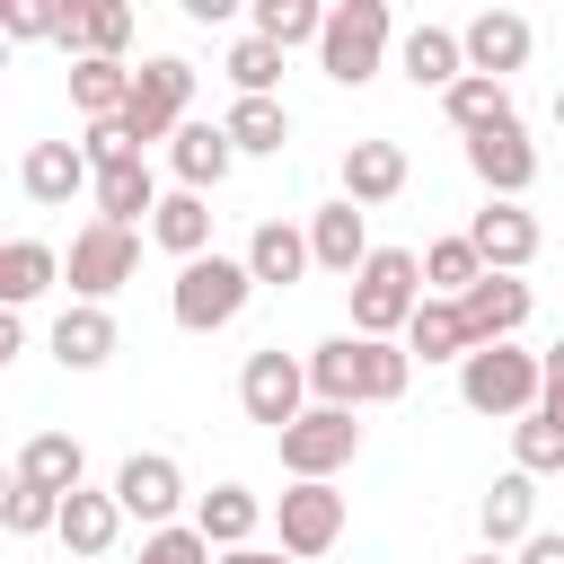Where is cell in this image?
I'll return each instance as SVG.
<instances>
[{
    "label": "cell",
    "instance_id": "obj_16",
    "mask_svg": "<svg viewBox=\"0 0 564 564\" xmlns=\"http://www.w3.org/2000/svg\"><path fill=\"white\" fill-rule=\"evenodd\" d=\"M467 238H476L485 273H520V264L538 256V220H529L520 203H485V212L467 220Z\"/></svg>",
    "mask_w": 564,
    "mask_h": 564
},
{
    "label": "cell",
    "instance_id": "obj_47",
    "mask_svg": "<svg viewBox=\"0 0 564 564\" xmlns=\"http://www.w3.org/2000/svg\"><path fill=\"white\" fill-rule=\"evenodd\" d=\"M555 123H564V88H555Z\"/></svg>",
    "mask_w": 564,
    "mask_h": 564
},
{
    "label": "cell",
    "instance_id": "obj_3",
    "mask_svg": "<svg viewBox=\"0 0 564 564\" xmlns=\"http://www.w3.org/2000/svg\"><path fill=\"white\" fill-rule=\"evenodd\" d=\"M247 291H256L247 256H194V264H176L167 308H176V326H185V335H220V326L247 308Z\"/></svg>",
    "mask_w": 564,
    "mask_h": 564
},
{
    "label": "cell",
    "instance_id": "obj_39",
    "mask_svg": "<svg viewBox=\"0 0 564 564\" xmlns=\"http://www.w3.org/2000/svg\"><path fill=\"white\" fill-rule=\"evenodd\" d=\"M273 79H282V44L238 35V44H229V88H238V97H273Z\"/></svg>",
    "mask_w": 564,
    "mask_h": 564
},
{
    "label": "cell",
    "instance_id": "obj_13",
    "mask_svg": "<svg viewBox=\"0 0 564 564\" xmlns=\"http://www.w3.org/2000/svg\"><path fill=\"white\" fill-rule=\"evenodd\" d=\"M18 185H26V203H70L79 185L97 194V167H88L79 141H35V150L18 159Z\"/></svg>",
    "mask_w": 564,
    "mask_h": 564
},
{
    "label": "cell",
    "instance_id": "obj_2",
    "mask_svg": "<svg viewBox=\"0 0 564 564\" xmlns=\"http://www.w3.org/2000/svg\"><path fill=\"white\" fill-rule=\"evenodd\" d=\"M458 397L476 405V414H538V397H546V352H520V344H476L467 361H458Z\"/></svg>",
    "mask_w": 564,
    "mask_h": 564
},
{
    "label": "cell",
    "instance_id": "obj_26",
    "mask_svg": "<svg viewBox=\"0 0 564 564\" xmlns=\"http://www.w3.org/2000/svg\"><path fill=\"white\" fill-rule=\"evenodd\" d=\"M308 264H317V256H308V229H291V220H256V238H247V273H256V282L282 291V282H300Z\"/></svg>",
    "mask_w": 564,
    "mask_h": 564
},
{
    "label": "cell",
    "instance_id": "obj_4",
    "mask_svg": "<svg viewBox=\"0 0 564 564\" xmlns=\"http://www.w3.org/2000/svg\"><path fill=\"white\" fill-rule=\"evenodd\" d=\"M388 35H397L388 0H344V9H326V35H317V70H326L335 88H361V79L388 62Z\"/></svg>",
    "mask_w": 564,
    "mask_h": 564
},
{
    "label": "cell",
    "instance_id": "obj_29",
    "mask_svg": "<svg viewBox=\"0 0 564 564\" xmlns=\"http://www.w3.org/2000/svg\"><path fill=\"white\" fill-rule=\"evenodd\" d=\"M441 106H449V123H458L467 141H476V132H502V123H520V115H511V79H476V70H467V79H458Z\"/></svg>",
    "mask_w": 564,
    "mask_h": 564
},
{
    "label": "cell",
    "instance_id": "obj_7",
    "mask_svg": "<svg viewBox=\"0 0 564 564\" xmlns=\"http://www.w3.org/2000/svg\"><path fill=\"white\" fill-rule=\"evenodd\" d=\"M352 449H361L352 405H308V414L282 432V467H291V485H335V467H352Z\"/></svg>",
    "mask_w": 564,
    "mask_h": 564
},
{
    "label": "cell",
    "instance_id": "obj_20",
    "mask_svg": "<svg viewBox=\"0 0 564 564\" xmlns=\"http://www.w3.org/2000/svg\"><path fill=\"white\" fill-rule=\"evenodd\" d=\"M397 62H405V79H414V88H441V97L467 79V44H458V26H405Z\"/></svg>",
    "mask_w": 564,
    "mask_h": 564
},
{
    "label": "cell",
    "instance_id": "obj_8",
    "mask_svg": "<svg viewBox=\"0 0 564 564\" xmlns=\"http://www.w3.org/2000/svg\"><path fill=\"white\" fill-rule=\"evenodd\" d=\"M238 405H247V423H273V441L308 414V361H291L282 344H264V352H247V370H238Z\"/></svg>",
    "mask_w": 564,
    "mask_h": 564
},
{
    "label": "cell",
    "instance_id": "obj_23",
    "mask_svg": "<svg viewBox=\"0 0 564 564\" xmlns=\"http://www.w3.org/2000/svg\"><path fill=\"white\" fill-rule=\"evenodd\" d=\"M150 238L176 256V264H194V256H212V194H167L159 212H150Z\"/></svg>",
    "mask_w": 564,
    "mask_h": 564
},
{
    "label": "cell",
    "instance_id": "obj_34",
    "mask_svg": "<svg viewBox=\"0 0 564 564\" xmlns=\"http://www.w3.org/2000/svg\"><path fill=\"white\" fill-rule=\"evenodd\" d=\"M79 467H88V458H79V441H70V432H26V441H18V476H26V485L79 494Z\"/></svg>",
    "mask_w": 564,
    "mask_h": 564
},
{
    "label": "cell",
    "instance_id": "obj_11",
    "mask_svg": "<svg viewBox=\"0 0 564 564\" xmlns=\"http://www.w3.org/2000/svg\"><path fill=\"white\" fill-rule=\"evenodd\" d=\"M467 167H476V185H485L494 203H520V194L538 185V141H529L520 123H502V132H476V141H467Z\"/></svg>",
    "mask_w": 564,
    "mask_h": 564
},
{
    "label": "cell",
    "instance_id": "obj_25",
    "mask_svg": "<svg viewBox=\"0 0 564 564\" xmlns=\"http://www.w3.org/2000/svg\"><path fill=\"white\" fill-rule=\"evenodd\" d=\"M256 520H264V494H247V485H212V494L194 502V529H203L220 555H238V546L256 538Z\"/></svg>",
    "mask_w": 564,
    "mask_h": 564
},
{
    "label": "cell",
    "instance_id": "obj_28",
    "mask_svg": "<svg viewBox=\"0 0 564 564\" xmlns=\"http://www.w3.org/2000/svg\"><path fill=\"white\" fill-rule=\"evenodd\" d=\"M405 352H423V361H467V352H476L467 308H458V300H423L414 326H405Z\"/></svg>",
    "mask_w": 564,
    "mask_h": 564
},
{
    "label": "cell",
    "instance_id": "obj_21",
    "mask_svg": "<svg viewBox=\"0 0 564 564\" xmlns=\"http://www.w3.org/2000/svg\"><path fill=\"white\" fill-rule=\"evenodd\" d=\"M405 176H414V167H405L397 141H352V150H344V203H361V212H370V203H397Z\"/></svg>",
    "mask_w": 564,
    "mask_h": 564
},
{
    "label": "cell",
    "instance_id": "obj_35",
    "mask_svg": "<svg viewBox=\"0 0 564 564\" xmlns=\"http://www.w3.org/2000/svg\"><path fill=\"white\" fill-rule=\"evenodd\" d=\"M70 106H79L88 123H115V115L132 106V70H123V62H70Z\"/></svg>",
    "mask_w": 564,
    "mask_h": 564
},
{
    "label": "cell",
    "instance_id": "obj_9",
    "mask_svg": "<svg viewBox=\"0 0 564 564\" xmlns=\"http://www.w3.org/2000/svg\"><path fill=\"white\" fill-rule=\"evenodd\" d=\"M115 502H123V520H141V529H176V502H185L176 458H167V449H132V458L115 467Z\"/></svg>",
    "mask_w": 564,
    "mask_h": 564
},
{
    "label": "cell",
    "instance_id": "obj_42",
    "mask_svg": "<svg viewBox=\"0 0 564 564\" xmlns=\"http://www.w3.org/2000/svg\"><path fill=\"white\" fill-rule=\"evenodd\" d=\"M0 26H9L18 44H35V35H62V9H44V0H0Z\"/></svg>",
    "mask_w": 564,
    "mask_h": 564
},
{
    "label": "cell",
    "instance_id": "obj_5",
    "mask_svg": "<svg viewBox=\"0 0 564 564\" xmlns=\"http://www.w3.org/2000/svg\"><path fill=\"white\" fill-rule=\"evenodd\" d=\"M194 62H176V53H159V62H141L132 70V106L115 115L123 132H132V150H150V141H176L194 115Z\"/></svg>",
    "mask_w": 564,
    "mask_h": 564
},
{
    "label": "cell",
    "instance_id": "obj_12",
    "mask_svg": "<svg viewBox=\"0 0 564 564\" xmlns=\"http://www.w3.org/2000/svg\"><path fill=\"white\" fill-rule=\"evenodd\" d=\"M458 44H467V70H476V79H511V70L529 62L538 35H529L520 9H476V18L458 26Z\"/></svg>",
    "mask_w": 564,
    "mask_h": 564
},
{
    "label": "cell",
    "instance_id": "obj_33",
    "mask_svg": "<svg viewBox=\"0 0 564 564\" xmlns=\"http://www.w3.org/2000/svg\"><path fill=\"white\" fill-rule=\"evenodd\" d=\"M308 397L317 405H361V335H335L308 352Z\"/></svg>",
    "mask_w": 564,
    "mask_h": 564
},
{
    "label": "cell",
    "instance_id": "obj_44",
    "mask_svg": "<svg viewBox=\"0 0 564 564\" xmlns=\"http://www.w3.org/2000/svg\"><path fill=\"white\" fill-rule=\"evenodd\" d=\"M520 564H564V538H555V529H538V538L520 546Z\"/></svg>",
    "mask_w": 564,
    "mask_h": 564
},
{
    "label": "cell",
    "instance_id": "obj_27",
    "mask_svg": "<svg viewBox=\"0 0 564 564\" xmlns=\"http://www.w3.org/2000/svg\"><path fill=\"white\" fill-rule=\"evenodd\" d=\"M53 282H62V247H44V238H9V247H0V300H9V308L44 300Z\"/></svg>",
    "mask_w": 564,
    "mask_h": 564
},
{
    "label": "cell",
    "instance_id": "obj_36",
    "mask_svg": "<svg viewBox=\"0 0 564 564\" xmlns=\"http://www.w3.org/2000/svg\"><path fill=\"white\" fill-rule=\"evenodd\" d=\"M511 467L520 476H564V423L555 414H520L511 423Z\"/></svg>",
    "mask_w": 564,
    "mask_h": 564
},
{
    "label": "cell",
    "instance_id": "obj_15",
    "mask_svg": "<svg viewBox=\"0 0 564 564\" xmlns=\"http://www.w3.org/2000/svg\"><path fill=\"white\" fill-rule=\"evenodd\" d=\"M167 167H176V185H185V194H212V185L238 167V141H229V123H185V132L167 141Z\"/></svg>",
    "mask_w": 564,
    "mask_h": 564
},
{
    "label": "cell",
    "instance_id": "obj_31",
    "mask_svg": "<svg viewBox=\"0 0 564 564\" xmlns=\"http://www.w3.org/2000/svg\"><path fill=\"white\" fill-rule=\"evenodd\" d=\"M167 194L150 185V159H132V167H106L97 176V220H115V229H132V220H150Z\"/></svg>",
    "mask_w": 564,
    "mask_h": 564
},
{
    "label": "cell",
    "instance_id": "obj_41",
    "mask_svg": "<svg viewBox=\"0 0 564 564\" xmlns=\"http://www.w3.org/2000/svg\"><path fill=\"white\" fill-rule=\"evenodd\" d=\"M79 150H88V167H97V176H106V167H132V159H141L123 123H88V132H79Z\"/></svg>",
    "mask_w": 564,
    "mask_h": 564
},
{
    "label": "cell",
    "instance_id": "obj_38",
    "mask_svg": "<svg viewBox=\"0 0 564 564\" xmlns=\"http://www.w3.org/2000/svg\"><path fill=\"white\" fill-rule=\"evenodd\" d=\"M62 502H70V494L9 476V502H0V520H9V538H35V529H62Z\"/></svg>",
    "mask_w": 564,
    "mask_h": 564
},
{
    "label": "cell",
    "instance_id": "obj_30",
    "mask_svg": "<svg viewBox=\"0 0 564 564\" xmlns=\"http://www.w3.org/2000/svg\"><path fill=\"white\" fill-rule=\"evenodd\" d=\"M220 123H229L238 159H273V150L291 141V106H282V97H238V106H229Z\"/></svg>",
    "mask_w": 564,
    "mask_h": 564
},
{
    "label": "cell",
    "instance_id": "obj_22",
    "mask_svg": "<svg viewBox=\"0 0 564 564\" xmlns=\"http://www.w3.org/2000/svg\"><path fill=\"white\" fill-rule=\"evenodd\" d=\"M476 520H485V546H494V555H502V546H529V538H538V476H520V467L494 476V494H485Z\"/></svg>",
    "mask_w": 564,
    "mask_h": 564
},
{
    "label": "cell",
    "instance_id": "obj_17",
    "mask_svg": "<svg viewBox=\"0 0 564 564\" xmlns=\"http://www.w3.org/2000/svg\"><path fill=\"white\" fill-rule=\"evenodd\" d=\"M458 308H467V335H476V344H511V335L529 326V282H520V273H485Z\"/></svg>",
    "mask_w": 564,
    "mask_h": 564
},
{
    "label": "cell",
    "instance_id": "obj_32",
    "mask_svg": "<svg viewBox=\"0 0 564 564\" xmlns=\"http://www.w3.org/2000/svg\"><path fill=\"white\" fill-rule=\"evenodd\" d=\"M476 282H485V256H476V238H467V229L423 247V291H432V300H467Z\"/></svg>",
    "mask_w": 564,
    "mask_h": 564
},
{
    "label": "cell",
    "instance_id": "obj_37",
    "mask_svg": "<svg viewBox=\"0 0 564 564\" xmlns=\"http://www.w3.org/2000/svg\"><path fill=\"white\" fill-rule=\"evenodd\" d=\"M256 35L282 44V53H291V44H317V35H326V9H317V0H256Z\"/></svg>",
    "mask_w": 564,
    "mask_h": 564
},
{
    "label": "cell",
    "instance_id": "obj_43",
    "mask_svg": "<svg viewBox=\"0 0 564 564\" xmlns=\"http://www.w3.org/2000/svg\"><path fill=\"white\" fill-rule=\"evenodd\" d=\"M538 414H555V423H564V344L546 352V397H538Z\"/></svg>",
    "mask_w": 564,
    "mask_h": 564
},
{
    "label": "cell",
    "instance_id": "obj_19",
    "mask_svg": "<svg viewBox=\"0 0 564 564\" xmlns=\"http://www.w3.org/2000/svg\"><path fill=\"white\" fill-rule=\"evenodd\" d=\"M62 44H70V62H123V44H132V9H123V0L62 9Z\"/></svg>",
    "mask_w": 564,
    "mask_h": 564
},
{
    "label": "cell",
    "instance_id": "obj_45",
    "mask_svg": "<svg viewBox=\"0 0 564 564\" xmlns=\"http://www.w3.org/2000/svg\"><path fill=\"white\" fill-rule=\"evenodd\" d=\"M220 564H300V555H282V546H238V555H220Z\"/></svg>",
    "mask_w": 564,
    "mask_h": 564
},
{
    "label": "cell",
    "instance_id": "obj_6",
    "mask_svg": "<svg viewBox=\"0 0 564 564\" xmlns=\"http://www.w3.org/2000/svg\"><path fill=\"white\" fill-rule=\"evenodd\" d=\"M132 273H141V229H115V220H88V229H70L62 282H70L88 308H106V300H115Z\"/></svg>",
    "mask_w": 564,
    "mask_h": 564
},
{
    "label": "cell",
    "instance_id": "obj_1",
    "mask_svg": "<svg viewBox=\"0 0 564 564\" xmlns=\"http://www.w3.org/2000/svg\"><path fill=\"white\" fill-rule=\"evenodd\" d=\"M344 291H352V335L388 344V335H405V326H414V308H423V256L379 247V256H370Z\"/></svg>",
    "mask_w": 564,
    "mask_h": 564
},
{
    "label": "cell",
    "instance_id": "obj_10",
    "mask_svg": "<svg viewBox=\"0 0 564 564\" xmlns=\"http://www.w3.org/2000/svg\"><path fill=\"white\" fill-rule=\"evenodd\" d=\"M273 520H282V555L317 564V555L344 538V494H335V485H291V494L273 502Z\"/></svg>",
    "mask_w": 564,
    "mask_h": 564
},
{
    "label": "cell",
    "instance_id": "obj_24",
    "mask_svg": "<svg viewBox=\"0 0 564 564\" xmlns=\"http://www.w3.org/2000/svg\"><path fill=\"white\" fill-rule=\"evenodd\" d=\"M53 361H62V370H106V361H115V317L88 308V300L62 308V317H53Z\"/></svg>",
    "mask_w": 564,
    "mask_h": 564
},
{
    "label": "cell",
    "instance_id": "obj_46",
    "mask_svg": "<svg viewBox=\"0 0 564 564\" xmlns=\"http://www.w3.org/2000/svg\"><path fill=\"white\" fill-rule=\"evenodd\" d=\"M467 564H502V555H494V546H485V555H467Z\"/></svg>",
    "mask_w": 564,
    "mask_h": 564
},
{
    "label": "cell",
    "instance_id": "obj_40",
    "mask_svg": "<svg viewBox=\"0 0 564 564\" xmlns=\"http://www.w3.org/2000/svg\"><path fill=\"white\" fill-rule=\"evenodd\" d=\"M141 564H212V538L203 529H150L141 538Z\"/></svg>",
    "mask_w": 564,
    "mask_h": 564
},
{
    "label": "cell",
    "instance_id": "obj_18",
    "mask_svg": "<svg viewBox=\"0 0 564 564\" xmlns=\"http://www.w3.org/2000/svg\"><path fill=\"white\" fill-rule=\"evenodd\" d=\"M53 538H62L79 564L115 555V538H123V502H115V485H106V494H88V485H79V494L62 502V529H53Z\"/></svg>",
    "mask_w": 564,
    "mask_h": 564
},
{
    "label": "cell",
    "instance_id": "obj_14",
    "mask_svg": "<svg viewBox=\"0 0 564 564\" xmlns=\"http://www.w3.org/2000/svg\"><path fill=\"white\" fill-rule=\"evenodd\" d=\"M361 220H370L361 203H326V212H308V256H317L326 273H344V282H352V273H361V264L379 256Z\"/></svg>",
    "mask_w": 564,
    "mask_h": 564
}]
</instances>
